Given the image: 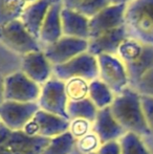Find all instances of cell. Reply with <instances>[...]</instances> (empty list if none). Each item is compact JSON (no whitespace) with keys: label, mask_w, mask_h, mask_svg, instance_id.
<instances>
[{"label":"cell","mask_w":153,"mask_h":154,"mask_svg":"<svg viewBox=\"0 0 153 154\" xmlns=\"http://www.w3.org/2000/svg\"><path fill=\"white\" fill-rule=\"evenodd\" d=\"M112 116L126 132L137 135L151 136V132L146 122L141 102V94L132 87H127L115 97L110 105Z\"/></svg>","instance_id":"1"},{"label":"cell","mask_w":153,"mask_h":154,"mask_svg":"<svg viewBox=\"0 0 153 154\" xmlns=\"http://www.w3.org/2000/svg\"><path fill=\"white\" fill-rule=\"evenodd\" d=\"M124 27L128 38L153 46V0H133L127 4Z\"/></svg>","instance_id":"2"},{"label":"cell","mask_w":153,"mask_h":154,"mask_svg":"<svg viewBox=\"0 0 153 154\" xmlns=\"http://www.w3.org/2000/svg\"><path fill=\"white\" fill-rule=\"evenodd\" d=\"M49 142L50 138L29 136L0 124V154H42Z\"/></svg>","instance_id":"3"},{"label":"cell","mask_w":153,"mask_h":154,"mask_svg":"<svg viewBox=\"0 0 153 154\" xmlns=\"http://www.w3.org/2000/svg\"><path fill=\"white\" fill-rule=\"evenodd\" d=\"M53 75L63 82L70 79H83L90 83L99 79L98 58L86 51L70 61L53 66Z\"/></svg>","instance_id":"4"},{"label":"cell","mask_w":153,"mask_h":154,"mask_svg":"<svg viewBox=\"0 0 153 154\" xmlns=\"http://www.w3.org/2000/svg\"><path fill=\"white\" fill-rule=\"evenodd\" d=\"M0 42L22 56L42 51L41 43L29 34L20 19L0 27Z\"/></svg>","instance_id":"5"},{"label":"cell","mask_w":153,"mask_h":154,"mask_svg":"<svg viewBox=\"0 0 153 154\" xmlns=\"http://www.w3.org/2000/svg\"><path fill=\"white\" fill-rule=\"evenodd\" d=\"M68 102L69 100L65 92V82L53 77L42 85L41 94L38 100L41 110L70 121L67 113Z\"/></svg>","instance_id":"6"},{"label":"cell","mask_w":153,"mask_h":154,"mask_svg":"<svg viewBox=\"0 0 153 154\" xmlns=\"http://www.w3.org/2000/svg\"><path fill=\"white\" fill-rule=\"evenodd\" d=\"M41 94V86L31 80L24 72L12 73L5 77L4 100L18 103L38 102Z\"/></svg>","instance_id":"7"},{"label":"cell","mask_w":153,"mask_h":154,"mask_svg":"<svg viewBox=\"0 0 153 154\" xmlns=\"http://www.w3.org/2000/svg\"><path fill=\"white\" fill-rule=\"evenodd\" d=\"M96 58L99 79L106 84L115 95L130 86L126 66L116 56L101 55Z\"/></svg>","instance_id":"8"},{"label":"cell","mask_w":153,"mask_h":154,"mask_svg":"<svg viewBox=\"0 0 153 154\" xmlns=\"http://www.w3.org/2000/svg\"><path fill=\"white\" fill-rule=\"evenodd\" d=\"M40 110L38 102L18 103L4 101L0 105V120L13 131H20Z\"/></svg>","instance_id":"9"},{"label":"cell","mask_w":153,"mask_h":154,"mask_svg":"<svg viewBox=\"0 0 153 154\" xmlns=\"http://www.w3.org/2000/svg\"><path fill=\"white\" fill-rule=\"evenodd\" d=\"M88 49V40L63 36L57 42L44 47L43 51L53 66L70 61L77 56L86 53Z\"/></svg>","instance_id":"10"},{"label":"cell","mask_w":153,"mask_h":154,"mask_svg":"<svg viewBox=\"0 0 153 154\" xmlns=\"http://www.w3.org/2000/svg\"><path fill=\"white\" fill-rule=\"evenodd\" d=\"M126 4L106 6L89 19V39L124 26Z\"/></svg>","instance_id":"11"},{"label":"cell","mask_w":153,"mask_h":154,"mask_svg":"<svg viewBox=\"0 0 153 154\" xmlns=\"http://www.w3.org/2000/svg\"><path fill=\"white\" fill-rule=\"evenodd\" d=\"M92 132L96 134L101 145L110 142H118L127 133L126 130L112 116L110 106L98 111V116L92 125Z\"/></svg>","instance_id":"12"},{"label":"cell","mask_w":153,"mask_h":154,"mask_svg":"<svg viewBox=\"0 0 153 154\" xmlns=\"http://www.w3.org/2000/svg\"><path fill=\"white\" fill-rule=\"evenodd\" d=\"M22 72L39 85H44L53 75V65L47 60L44 51H34L22 58Z\"/></svg>","instance_id":"13"},{"label":"cell","mask_w":153,"mask_h":154,"mask_svg":"<svg viewBox=\"0 0 153 154\" xmlns=\"http://www.w3.org/2000/svg\"><path fill=\"white\" fill-rule=\"evenodd\" d=\"M127 38L128 36L124 26L104 32L96 38L88 40L87 51L94 57H99L101 55L116 56L120 45Z\"/></svg>","instance_id":"14"},{"label":"cell","mask_w":153,"mask_h":154,"mask_svg":"<svg viewBox=\"0 0 153 154\" xmlns=\"http://www.w3.org/2000/svg\"><path fill=\"white\" fill-rule=\"evenodd\" d=\"M63 8L61 0H56L49 8L45 20L40 31L39 42L46 47L53 43L57 42L60 38L63 37L62 31L61 12Z\"/></svg>","instance_id":"15"},{"label":"cell","mask_w":153,"mask_h":154,"mask_svg":"<svg viewBox=\"0 0 153 154\" xmlns=\"http://www.w3.org/2000/svg\"><path fill=\"white\" fill-rule=\"evenodd\" d=\"M55 1L56 0H38L33 3H29L21 15V22L29 34L35 37L38 41L41 27L45 20L47 12Z\"/></svg>","instance_id":"16"},{"label":"cell","mask_w":153,"mask_h":154,"mask_svg":"<svg viewBox=\"0 0 153 154\" xmlns=\"http://www.w3.org/2000/svg\"><path fill=\"white\" fill-rule=\"evenodd\" d=\"M63 36L89 40V18L69 8H62L61 12Z\"/></svg>","instance_id":"17"},{"label":"cell","mask_w":153,"mask_h":154,"mask_svg":"<svg viewBox=\"0 0 153 154\" xmlns=\"http://www.w3.org/2000/svg\"><path fill=\"white\" fill-rule=\"evenodd\" d=\"M33 119L39 126V136L42 137L53 138L69 131L70 121L62 116L40 109Z\"/></svg>","instance_id":"18"},{"label":"cell","mask_w":153,"mask_h":154,"mask_svg":"<svg viewBox=\"0 0 153 154\" xmlns=\"http://www.w3.org/2000/svg\"><path fill=\"white\" fill-rule=\"evenodd\" d=\"M130 87H134L145 73L153 67V46L146 45L143 54L132 63L126 64Z\"/></svg>","instance_id":"19"},{"label":"cell","mask_w":153,"mask_h":154,"mask_svg":"<svg viewBox=\"0 0 153 154\" xmlns=\"http://www.w3.org/2000/svg\"><path fill=\"white\" fill-rule=\"evenodd\" d=\"M98 111L99 109L89 97L76 102L69 101L67 105V113L70 121L82 119L93 124L98 116Z\"/></svg>","instance_id":"20"},{"label":"cell","mask_w":153,"mask_h":154,"mask_svg":"<svg viewBox=\"0 0 153 154\" xmlns=\"http://www.w3.org/2000/svg\"><path fill=\"white\" fill-rule=\"evenodd\" d=\"M115 94L109 89V87L104 84L100 79H96L89 83V93L88 97L96 106L99 110L104 109L112 104Z\"/></svg>","instance_id":"21"},{"label":"cell","mask_w":153,"mask_h":154,"mask_svg":"<svg viewBox=\"0 0 153 154\" xmlns=\"http://www.w3.org/2000/svg\"><path fill=\"white\" fill-rule=\"evenodd\" d=\"M26 5L25 0H0V27L19 20Z\"/></svg>","instance_id":"22"},{"label":"cell","mask_w":153,"mask_h":154,"mask_svg":"<svg viewBox=\"0 0 153 154\" xmlns=\"http://www.w3.org/2000/svg\"><path fill=\"white\" fill-rule=\"evenodd\" d=\"M77 144V138L69 131L50 138L42 154H70Z\"/></svg>","instance_id":"23"},{"label":"cell","mask_w":153,"mask_h":154,"mask_svg":"<svg viewBox=\"0 0 153 154\" xmlns=\"http://www.w3.org/2000/svg\"><path fill=\"white\" fill-rule=\"evenodd\" d=\"M145 46V44L134 40V39L127 38L123 41L122 44L118 47L116 57L125 65L132 63L143 54Z\"/></svg>","instance_id":"24"},{"label":"cell","mask_w":153,"mask_h":154,"mask_svg":"<svg viewBox=\"0 0 153 154\" xmlns=\"http://www.w3.org/2000/svg\"><path fill=\"white\" fill-rule=\"evenodd\" d=\"M121 154H150L142 137L132 132H127L120 140Z\"/></svg>","instance_id":"25"},{"label":"cell","mask_w":153,"mask_h":154,"mask_svg":"<svg viewBox=\"0 0 153 154\" xmlns=\"http://www.w3.org/2000/svg\"><path fill=\"white\" fill-rule=\"evenodd\" d=\"M65 92L68 100L72 102L88 97L89 82L83 79H70L65 82Z\"/></svg>","instance_id":"26"},{"label":"cell","mask_w":153,"mask_h":154,"mask_svg":"<svg viewBox=\"0 0 153 154\" xmlns=\"http://www.w3.org/2000/svg\"><path fill=\"white\" fill-rule=\"evenodd\" d=\"M108 5H110L109 0H82L75 11L90 19Z\"/></svg>","instance_id":"27"},{"label":"cell","mask_w":153,"mask_h":154,"mask_svg":"<svg viewBox=\"0 0 153 154\" xmlns=\"http://www.w3.org/2000/svg\"><path fill=\"white\" fill-rule=\"evenodd\" d=\"M77 148L84 154H91L99 150L100 148V140L93 132H89L85 136L77 140Z\"/></svg>","instance_id":"28"},{"label":"cell","mask_w":153,"mask_h":154,"mask_svg":"<svg viewBox=\"0 0 153 154\" xmlns=\"http://www.w3.org/2000/svg\"><path fill=\"white\" fill-rule=\"evenodd\" d=\"M141 95L153 97V67L144 75V77L139 81V83L132 87Z\"/></svg>","instance_id":"29"},{"label":"cell","mask_w":153,"mask_h":154,"mask_svg":"<svg viewBox=\"0 0 153 154\" xmlns=\"http://www.w3.org/2000/svg\"><path fill=\"white\" fill-rule=\"evenodd\" d=\"M90 124L88 121L82 120V119H77V120H72L70 121V126H69V132L77 138L83 137L86 134L89 133L90 130Z\"/></svg>","instance_id":"30"},{"label":"cell","mask_w":153,"mask_h":154,"mask_svg":"<svg viewBox=\"0 0 153 154\" xmlns=\"http://www.w3.org/2000/svg\"><path fill=\"white\" fill-rule=\"evenodd\" d=\"M141 102L146 122L151 132V137H153V97L141 95Z\"/></svg>","instance_id":"31"},{"label":"cell","mask_w":153,"mask_h":154,"mask_svg":"<svg viewBox=\"0 0 153 154\" xmlns=\"http://www.w3.org/2000/svg\"><path fill=\"white\" fill-rule=\"evenodd\" d=\"M96 154H121V146L118 142H110L101 145Z\"/></svg>","instance_id":"32"},{"label":"cell","mask_w":153,"mask_h":154,"mask_svg":"<svg viewBox=\"0 0 153 154\" xmlns=\"http://www.w3.org/2000/svg\"><path fill=\"white\" fill-rule=\"evenodd\" d=\"M22 131L29 136H39V126H38V124L36 123V121L34 120V119H32V120L24 126Z\"/></svg>","instance_id":"33"},{"label":"cell","mask_w":153,"mask_h":154,"mask_svg":"<svg viewBox=\"0 0 153 154\" xmlns=\"http://www.w3.org/2000/svg\"><path fill=\"white\" fill-rule=\"evenodd\" d=\"M63 8H69V10H76L77 6L82 2V0H61Z\"/></svg>","instance_id":"34"},{"label":"cell","mask_w":153,"mask_h":154,"mask_svg":"<svg viewBox=\"0 0 153 154\" xmlns=\"http://www.w3.org/2000/svg\"><path fill=\"white\" fill-rule=\"evenodd\" d=\"M4 81H5V78L0 75V105L5 101L4 100Z\"/></svg>","instance_id":"35"},{"label":"cell","mask_w":153,"mask_h":154,"mask_svg":"<svg viewBox=\"0 0 153 154\" xmlns=\"http://www.w3.org/2000/svg\"><path fill=\"white\" fill-rule=\"evenodd\" d=\"M133 0H109V3L113 4V5H118V4H128Z\"/></svg>","instance_id":"36"},{"label":"cell","mask_w":153,"mask_h":154,"mask_svg":"<svg viewBox=\"0 0 153 154\" xmlns=\"http://www.w3.org/2000/svg\"><path fill=\"white\" fill-rule=\"evenodd\" d=\"M70 154H84V153H82L81 151L77 148V145H76V146H75V148L72 149V151L70 152Z\"/></svg>","instance_id":"37"},{"label":"cell","mask_w":153,"mask_h":154,"mask_svg":"<svg viewBox=\"0 0 153 154\" xmlns=\"http://www.w3.org/2000/svg\"><path fill=\"white\" fill-rule=\"evenodd\" d=\"M25 1H26V3H33V2L38 1V0H25Z\"/></svg>","instance_id":"38"},{"label":"cell","mask_w":153,"mask_h":154,"mask_svg":"<svg viewBox=\"0 0 153 154\" xmlns=\"http://www.w3.org/2000/svg\"><path fill=\"white\" fill-rule=\"evenodd\" d=\"M0 124H1V120H0Z\"/></svg>","instance_id":"39"}]
</instances>
